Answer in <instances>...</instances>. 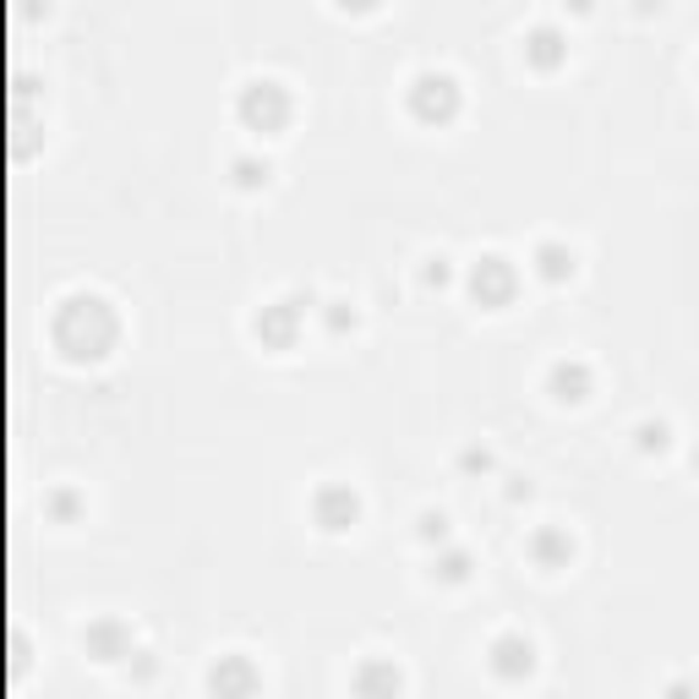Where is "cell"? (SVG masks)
<instances>
[{
	"instance_id": "1",
	"label": "cell",
	"mask_w": 699,
	"mask_h": 699,
	"mask_svg": "<svg viewBox=\"0 0 699 699\" xmlns=\"http://www.w3.org/2000/svg\"><path fill=\"white\" fill-rule=\"evenodd\" d=\"M49 339H55V350L66 356V361H104L115 345H120V312L104 301V295H93V290H77V295H66L60 306H55V317H49Z\"/></svg>"
},
{
	"instance_id": "2",
	"label": "cell",
	"mask_w": 699,
	"mask_h": 699,
	"mask_svg": "<svg viewBox=\"0 0 699 699\" xmlns=\"http://www.w3.org/2000/svg\"><path fill=\"white\" fill-rule=\"evenodd\" d=\"M235 120H241L252 137H279V131L295 120V93H290L279 77H252V82L235 93Z\"/></svg>"
},
{
	"instance_id": "3",
	"label": "cell",
	"mask_w": 699,
	"mask_h": 699,
	"mask_svg": "<svg viewBox=\"0 0 699 699\" xmlns=\"http://www.w3.org/2000/svg\"><path fill=\"white\" fill-rule=\"evenodd\" d=\"M405 109H410L416 126H448V120H459V109H465V88H459L454 71L427 66V71H416V77L405 82Z\"/></svg>"
},
{
	"instance_id": "4",
	"label": "cell",
	"mask_w": 699,
	"mask_h": 699,
	"mask_svg": "<svg viewBox=\"0 0 699 699\" xmlns=\"http://www.w3.org/2000/svg\"><path fill=\"white\" fill-rule=\"evenodd\" d=\"M465 290H470V301H476L481 312H503V306H514V295H520V268H514L503 252H481V257L470 263V273H465Z\"/></svg>"
},
{
	"instance_id": "5",
	"label": "cell",
	"mask_w": 699,
	"mask_h": 699,
	"mask_svg": "<svg viewBox=\"0 0 699 699\" xmlns=\"http://www.w3.org/2000/svg\"><path fill=\"white\" fill-rule=\"evenodd\" d=\"M306 306H312V295H279V301H268L257 317H252V339L263 345V350H290L295 339H301V328H306Z\"/></svg>"
},
{
	"instance_id": "6",
	"label": "cell",
	"mask_w": 699,
	"mask_h": 699,
	"mask_svg": "<svg viewBox=\"0 0 699 699\" xmlns=\"http://www.w3.org/2000/svg\"><path fill=\"white\" fill-rule=\"evenodd\" d=\"M312 525H317L323 536L356 531V525H361V492L345 487V481H323V487L312 492Z\"/></svg>"
},
{
	"instance_id": "7",
	"label": "cell",
	"mask_w": 699,
	"mask_h": 699,
	"mask_svg": "<svg viewBox=\"0 0 699 699\" xmlns=\"http://www.w3.org/2000/svg\"><path fill=\"white\" fill-rule=\"evenodd\" d=\"M487 667H492L498 684H525V678L536 673V640L520 634V629L498 634V640L487 645Z\"/></svg>"
},
{
	"instance_id": "8",
	"label": "cell",
	"mask_w": 699,
	"mask_h": 699,
	"mask_svg": "<svg viewBox=\"0 0 699 699\" xmlns=\"http://www.w3.org/2000/svg\"><path fill=\"white\" fill-rule=\"evenodd\" d=\"M208 689H213L219 699L257 695V689H263V673L252 667V656H246V651H230V656H219V662L208 667Z\"/></svg>"
},
{
	"instance_id": "9",
	"label": "cell",
	"mask_w": 699,
	"mask_h": 699,
	"mask_svg": "<svg viewBox=\"0 0 699 699\" xmlns=\"http://www.w3.org/2000/svg\"><path fill=\"white\" fill-rule=\"evenodd\" d=\"M525 66L541 71V77L563 71V66H569V33L552 27V22H536V27L525 33Z\"/></svg>"
},
{
	"instance_id": "10",
	"label": "cell",
	"mask_w": 699,
	"mask_h": 699,
	"mask_svg": "<svg viewBox=\"0 0 699 699\" xmlns=\"http://www.w3.org/2000/svg\"><path fill=\"white\" fill-rule=\"evenodd\" d=\"M547 394H552L558 405H585V399L596 394V372H591L580 356H563V361L547 366Z\"/></svg>"
},
{
	"instance_id": "11",
	"label": "cell",
	"mask_w": 699,
	"mask_h": 699,
	"mask_svg": "<svg viewBox=\"0 0 699 699\" xmlns=\"http://www.w3.org/2000/svg\"><path fill=\"white\" fill-rule=\"evenodd\" d=\"M82 651H88L93 662L115 667V662H126V656H131V629H126L120 618H98V624H88V629H82Z\"/></svg>"
},
{
	"instance_id": "12",
	"label": "cell",
	"mask_w": 699,
	"mask_h": 699,
	"mask_svg": "<svg viewBox=\"0 0 699 699\" xmlns=\"http://www.w3.org/2000/svg\"><path fill=\"white\" fill-rule=\"evenodd\" d=\"M525 552H531V563H536L541 574H563V569L574 563V536H569L563 525H541V531L525 541Z\"/></svg>"
},
{
	"instance_id": "13",
	"label": "cell",
	"mask_w": 699,
	"mask_h": 699,
	"mask_svg": "<svg viewBox=\"0 0 699 699\" xmlns=\"http://www.w3.org/2000/svg\"><path fill=\"white\" fill-rule=\"evenodd\" d=\"M531 263H536V273H541L547 284H569V279L580 273V252H574L569 241H536Z\"/></svg>"
},
{
	"instance_id": "14",
	"label": "cell",
	"mask_w": 699,
	"mask_h": 699,
	"mask_svg": "<svg viewBox=\"0 0 699 699\" xmlns=\"http://www.w3.org/2000/svg\"><path fill=\"white\" fill-rule=\"evenodd\" d=\"M350 689H356V695H399V689H405V673H399L394 662H361V667L350 673Z\"/></svg>"
},
{
	"instance_id": "15",
	"label": "cell",
	"mask_w": 699,
	"mask_h": 699,
	"mask_svg": "<svg viewBox=\"0 0 699 699\" xmlns=\"http://www.w3.org/2000/svg\"><path fill=\"white\" fill-rule=\"evenodd\" d=\"M470 574H476V558H470L465 547H448V552L432 558V580H438V585H465Z\"/></svg>"
},
{
	"instance_id": "16",
	"label": "cell",
	"mask_w": 699,
	"mask_h": 699,
	"mask_svg": "<svg viewBox=\"0 0 699 699\" xmlns=\"http://www.w3.org/2000/svg\"><path fill=\"white\" fill-rule=\"evenodd\" d=\"M230 175H235V186H246V191H257V186H268V175H273V164H268V159H252V153H241V159L230 164Z\"/></svg>"
},
{
	"instance_id": "17",
	"label": "cell",
	"mask_w": 699,
	"mask_h": 699,
	"mask_svg": "<svg viewBox=\"0 0 699 699\" xmlns=\"http://www.w3.org/2000/svg\"><path fill=\"white\" fill-rule=\"evenodd\" d=\"M667 443H673V427L667 421H640L634 427V448L640 454H667Z\"/></svg>"
},
{
	"instance_id": "18",
	"label": "cell",
	"mask_w": 699,
	"mask_h": 699,
	"mask_svg": "<svg viewBox=\"0 0 699 699\" xmlns=\"http://www.w3.org/2000/svg\"><path fill=\"white\" fill-rule=\"evenodd\" d=\"M416 536H421V541H438V547H448V514H443V509H427Z\"/></svg>"
},
{
	"instance_id": "19",
	"label": "cell",
	"mask_w": 699,
	"mask_h": 699,
	"mask_svg": "<svg viewBox=\"0 0 699 699\" xmlns=\"http://www.w3.org/2000/svg\"><path fill=\"white\" fill-rule=\"evenodd\" d=\"M421 284H427V290H443V284H448V257H443V252H438V257H427Z\"/></svg>"
},
{
	"instance_id": "20",
	"label": "cell",
	"mask_w": 699,
	"mask_h": 699,
	"mask_svg": "<svg viewBox=\"0 0 699 699\" xmlns=\"http://www.w3.org/2000/svg\"><path fill=\"white\" fill-rule=\"evenodd\" d=\"M328 328H334V334L356 328V312H350V301H328Z\"/></svg>"
},
{
	"instance_id": "21",
	"label": "cell",
	"mask_w": 699,
	"mask_h": 699,
	"mask_svg": "<svg viewBox=\"0 0 699 699\" xmlns=\"http://www.w3.org/2000/svg\"><path fill=\"white\" fill-rule=\"evenodd\" d=\"M334 5H339L345 16H372V11H377L383 0H334Z\"/></svg>"
},
{
	"instance_id": "22",
	"label": "cell",
	"mask_w": 699,
	"mask_h": 699,
	"mask_svg": "<svg viewBox=\"0 0 699 699\" xmlns=\"http://www.w3.org/2000/svg\"><path fill=\"white\" fill-rule=\"evenodd\" d=\"M459 465H465V470H492V454H487V448H465Z\"/></svg>"
},
{
	"instance_id": "23",
	"label": "cell",
	"mask_w": 699,
	"mask_h": 699,
	"mask_svg": "<svg viewBox=\"0 0 699 699\" xmlns=\"http://www.w3.org/2000/svg\"><path fill=\"white\" fill-rule=\"evenodd\" d=\"M569 5H574V11H591V0H569Z\"/></svg>"
},
{
	"instance_id": "24",
	"label": "cell",
	"mask_w": 699,
	"mask_h": 699,
	"mask_svg": "<svg viewBox=\"0 0 699 699\" xmlns=\"http://www.w3.org/2000/svg\"><path fill=\"white\" fill-rule=\"evenodd\" d=\"M695 470H699V448H695Z\"/></svg>"
}]
</instances>
